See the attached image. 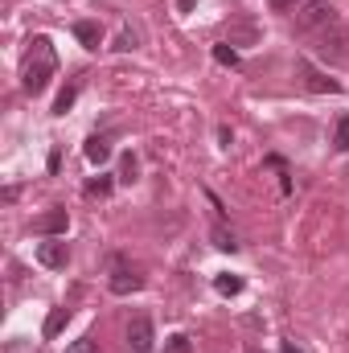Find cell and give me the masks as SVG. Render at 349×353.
I'll list each match as a JSON object with an SVG mask.
<instances>
[{
  "mask_svg": "<svg viewBox=\"0 0 349 353\" xmlns=\"http://www.w3.org/2000/svg\"><path fill=\"white\" fill-rule=\"evenodd\" d=\"M54 70H58V58H54V50H50V37H33V41H29V62H25L21 87L29 90V94H41V90L50 87Z\"/></svg>",
  "mask_w": 349,
  "mask_h": 353,
  "instance_id": "6da1fadb",
  "label": "cell"
},
{
  "mask_svg": "<svg viewBox=\"0 0 349 353\" xmlns=\"http://www.w3.org/2000/svg\"><path fill=\"white\" fill-rule=\"evenodd\" d=\"M337 17H341V12H337V8H329V4H304V8L296 12V25H300V33H308V37H312L317 29H325V25H329V21H337Z\"/></svg>",
  "mask_w": 349,
  "mask_h": 353,
  "instance_id": "7a4b0ae2",
  "label": "cell"
},
{
  "mask_svg": "<svg viewBox=\"0 0 349 353\" xmlns=\"http://www.w3.org/2000/svg\"><path fill=\"white\" fill-rule=\"evenodd\" d=\"M66 226H70V214L62 210V205H54V210H46L37 222H33V234H46V239H58V234H66Z\"/></svg>",
  "mask_w": 349,
  "mask_h": 353,
  "instance_id": "3957f363",
  "label": "cell"
},
{
  "mask_svg": "<svg viewBox=\"0 0 349 353\" xmlns=\"http://www.w3.org/2000/svg\"><path fill=\"white\" fill-rule=\"evenodd\" d=\"M128 350L152 353V321L148 316H132V325H128Z\"/></svg>",
  "mask_w": 349,
  "mask_h": 353,
  "instance_id": "277c9868",
  "label": "cell"
},
{
  "mask_svg": "<svg viewBox=\"0 0 349 353\" xmlns=\"http://www.w3.org/2000/svg\"><path fill=\"white\" fill-rule=\"evenodd\" d=\"M37 263L58 271V267L70 263V247H66L62 239H46V243H37Z\"/></svg>",
  "mask_w": 349,
  "mask_h": 353,
  "instance_id": "5b68a950",
  "label": "cell"
},
{
  "mask_svg": "<svg viewBox=\"0 0 349 353\" xmlns=\"http://www.w3.org/2000/svg\"><path fill=\"white\" fill-rule=\"evenodd\" d=\"M107 288L115 292V296H132V292H140L144 288V279L132 271V267H123V263H115V271H111V279H107Z\"/></svg>",
  "mask_w": 349,
  "mask_h": 353,
  "instance_id": "8992f818",
  "label": "cell"
},
{
  "mask_svg": "<svg viewBox=\"0 0 349 353\" xmlns=\"http://www.w3.org/2000/svg\"><path fill=\"white\" fill-rule=\"evenodd\" d=\"M300 70H304V83H308V90H317V94H337V90H341V83H337V79L321 74L312 62H300Z\"/></svg>",
  "mask_w": 349,
  "mask_h": 353,
  "instance_id": "52a82bcc",
  "label": "cell"
},
{
  "mask_svg": "<svg viewBox=\"0 0 349 353\" xmlns=\"http://www.w3.org/2000/svg\"><path fill=\"white\" fill-rule=\"evenodd\" d=\"M74 37H79L87 50H99V46H103V25L83 17V21H74Z\"/></svg>",
  "mask_w": 349,
  "mask_h": 353,
  "instance_id": "ba28073f",
  "label": "cell"
},
{
  "mask_svg": "<svg viewBox=\"0 0 349 353\" xmlns=\"http://www.w3.org/2000/svg\"><path fill=\"white\" fill-rule=\"evenodd\" d=\"M259 41V25L255 21H235L230 25V46H255Z\"/></svg>",
  "mask_w": 349,
  "mask_h": 353,
  "instance_id": "9c48e42d",
  "label": "cell"
},
{
  "mask_svg": "<svg viewBox=\"0 0 349 353\" xmlns=\"http://www.w3.org/2000/svg\"><path fill=\"white\" fill-rule=\"evenodd\" d=\"M83 152H87L90 165H107V161H111V144H107V136H90Z\"/></svg>",
  "mask_w": 349,
  "mask_h": 353,
  "instance_id": "30bf717a",
  "label": "cell"
},
{
  "mask_svg": "<svg viewBox=\"0 0 349 353\" xmlns=\"http://www.w3.org/2000/svg\"><path fill=\"white\" fill-rule=\"evenodd\" d=\"M66 325H70V308H54V312L46 316V325H41V333H46V337H58V333H62Z\"/></svg>",
  "mask_w": 349,
  "mask_h": 353,
  "instance_id": "8fae6325",
  "label": "cell"
},
{
  "mask_svg": "<svg viewBox=\"0 0 349 353\" xmlns=\"http://www.w3.org/2000/svg\"><path fill=\"white\" fill-rule=\"evenodd\" d=\"M214 288H218L222 296H239V292H243V279L230 275V271H222V275H214Z\"/></svg>",
  "mask_w": 349,
  "mask_h": 353,
  "instance_id": "7c38bea8",
  "label": "cell"
},
{
  "mask_svg": "<svg viewBox=\"0 0 349 353\" xmlns=\"http://www.w3.org/2000/svg\"><path fill=\"white\" fill-rule=\"evenodd\" d=\"M74 99H79V87L70 83V87H62L58 90V99H54V115H66L70 107H74Z\"/></svg>",
  "mask_w": 349,
  "mask_h": 353,
  "instance_id": "4fadbf2b",
  "label": "cell"
},
{
  "mask_svg": "<svg viewBox=\"0 0 349 353\" xmlns=\"http://www.w3.org/2000/svg\"><path fill=\"white\" fill-rule=\"evenodd\" d=\"M165 353H193V341H189L185 333H173V337L165 341Z\"/></svg>",
  "mask_w": 349,
  "mask_h": 353,
  "instance_id": "5bb4252c",
  "label": "cell"
},
{
  "mask_svg": "<svg viewBox=\"0 0 349 353\" xmlns=\"http://www.w3.org/2000/svg\"><path fill=\"white\" fill-rule=\"evenodd\" d=\"M214 62H222V66H239V54L230 50V41H226V46H214Z\"/></svg>",
  "mask_w": 349,
  "mask_h": 353,
  "instance_id": "9a60e30c",
  "label": "cell"
},
{
  "mask_svg": "<svg viewBox=\"0 0 349 353\" xmlns=\"http://www.w3.org/2000/svg\"><path fill=\"white\" fill-rule=\"evenodd\" d=\"M119 181H123V185H132V181H136V157H132V152L119 161Z\"/></svg>",
  "mask_w": 349,
  "mask_h": 353,
  "instance_id": "2e32d148",
  "label": "cell"
},
{
  "mask_svg": "<svg viewBox=\"0 0 349 353\" xmlns=\"http://www.w3.org/2000/svg\"><path fill=\"white\" fill-rule=\"evenodd\" d=\"M214 247H218V251H235L239 243H235V234H230V230H222V226H218V230H214Z\"/></svg>",
  "mask_w": 349,
  "mask_h": 353,
  "instance_id": "e0dca14e",
  "label": "cell"
},
{
  "mask_svg": "<svg viewBox=\"0 0 349 353\" xmlns=\"http://www.w3.org/2000/svg\"><path fill=\"white\" fill-rule=\"evenodd\" d=\"M87 193H99V197H107V193H111V176H94V181L87 185Z\"/></svg>",
  "mask_w": 349,
  "mask_h": 353,
  "instance_id": "ac0fdd59",
  "label": "cell"
},
{
  "mask_svg": "<svg viewBox=\"0 0 349 353\" xmlns=\"http://www.w3.org/2000/svg\"><path fill=\"white\" fill-rule=\"evenodd\" d=\"M337 148L349 152V115H346V119H337Z\"/></svg>",
  "mask_w": 349,
  "mask_h": 353,
  "instance_id": "d6986e66",
  "label": "cell"
},
{
  "mask_svg": "<svg viewBox=\"0 0 349 353\" xmlns=\"http://www.w3.org/2000/svg\"><path fill=\"white\" fill-rule=\"evenodd\" d=\"M115 50H136V33H132V29H123V33H119V41H115Z\"/></svg>",
  "mask_w": 349,
  "mask_h": 353,
  "instance_id": "ffe728a7",
  "label": "cell"
},
{
  "mask_svg": "<svg viewBox=\"0 0 349 353\" xmlns=\"http://www.w3.org/2000/svg\"><path fill=\"white\" fill-rule=\"evenodd\" d=\"M218 140H222V148H230V140H235V136H230V128H226V123L218 128Z\"/></svg>",
  "mask_w": 349,
  "mask_h": 353,
  "instance_id": "44dd1931",
  "label": "cell"
},
{
  "mask_svg": "<svg viewBox=\"0 0 349 353\" xmlns=\"http://www.w3.org/2000/svg\"><path fill=\"white\" fill-rule=\"evenodd\" d=\"M177 8H181V12H193V8H197V0H177Z\"/></svg>",
  "mask_w": 349,
  "mask_h": 353,
  "instance_id": "7402d4cb",
  "label": "cell"
},
{
  "mask_svg": "<svg viewBox=\"0 0 349 353\" xmlns=\"http://www.w3.org/2000/svg\"><path fill=\"white\" fill-rule=\"evenodd\" d=\"M70 353H94V345H90V341H79V345H74Z\"/></svg>",
  "mask_w": 349,
  "mask_h": 353,
  "instance_id": "603a6c76",
  "label": "cell"
},
{
  "mask_svg": "<svg viewBox=\"0 0 349 353\" xmlns=\"http://www.w3.org/2000/svg\"><path fill=\"white\" fill-rule=\"evenodd\" d=\"M279 353H300V350H296V345H292V341H283V350H279Z\"/></svg>",
  "mask_w": 349,
  "mask_h": 353,
  "instance_id": "cb8c5ba5",
  "label": "cell"
},
{
  "mask_svg": "<svg viewBox=\"0 0 349 353\" xmlns=\"http://www.w3.org/2000/svg\"><path fill=\"white\" fill-rule=\"evenodd\" d=\"M271 4H275V8H288V4H292V0H271Z\"/></svg>",
  "mask_w": 349,
  "mask_h": 353,
  "instance_id": "d4e9b609",
  "label": "cell"
},
{
  "mask_svg": "<svg viewBox=\"0 0 349 353\" xmlns=\"http://www.w3.org/2000/svg\"><path fill=\"white\" fill-rule=\"evenodd\" d=\"M247 353H263V350H255V345H251V350H247Z\"/></svg>",
  "mask_w": 349,
  "mask_h": 353,
  "instance_id": "484cf974",
  "label": "cell"
}]
</instances>
